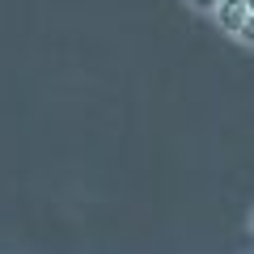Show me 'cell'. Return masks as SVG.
Wrapping results in <instances>:
<instances>
[{"mask_svg":"<svg viewBox=\"0 0 254 254\" xmlns=\"http://www.w3.org/2000/svg\"><path fill=\"white\" fill-rule=\"evenodd\" d=\"M246 17H250L246 0H220V4H216V26L229 30V34H237V30L246 26Z\"/></svg>","mask_w":254,"mask_h":254,"instance_id":"cell-1","label":"cell"},{"mask_svg":"<svg viewBox=\"0 0 254 254\" xmlns=\"http://www.w3.org/2000/svg\"><path fill=\"white\" fill-rule=\"evenodd\" d=\"M237 38H242L246 47H254V13H250V17H246V26L237 30Z\"/></svg>","mask_w":254,"mask_h":254,"instance_id":"cell-2","label":"cell"},{"mask_svg":"<svg viewBox=\"0 0 254 254\" xmlns=\"http://www.w3.org/2000/svg\"><path fill=\"white\" fill-rule=\"evenodd\" d=\"M187 4H190V9H199V13H216L220 0H187Z\"/></svg>","mask_w":254,"mask_h":254,"instance_id":"cell-3","label":"cell"},{"mask_svg":"<svg viewBox=\"0 0 254 254\" xmlns=\"http://www.w3.org/2000/svg\"><path fill=\"white\" fill-rule=\"evenodd\" d=\"M246 9H250V13H254V0H246Z\"/></svg>","mask_w":254,"mask_h":254,"instance_id":"cell-4","label":"cell"}]
</instances>
